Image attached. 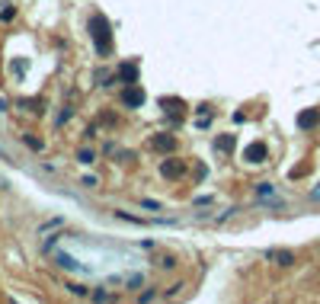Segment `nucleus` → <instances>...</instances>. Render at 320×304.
<instances>
[{
	"label": "nucleus",
	"instance_id": "obj_1",
	"mask_svg": "<svg viewBox=\"0 0 320 304\" xmlns=\"http://www.w3.org/2000/svg\"><path fill=\"white\" fill-rule=\"evenodd\" d=\"M90 36H93V45H96V54L106 58L112 52V29H109V19L103 13H96L90 19Z\"/></svg>",
	"mask_w": 320,
	"mask_h": 304
},
{
	"label": "nucleus",
	"instance_id": "obj_2",
	"mask_svg": "<svg viewBox=\"0 0 320 304\" xmlns=\"http://www.w3.org/2000/svg\"><path fill=\"white\" fill-rule=\"evenodd\" d=\"M141 103H144V90H141L138 84H128V87L122 90V106H125V109H138Z\"/></svg>",
	"mask_w": 320,
	"mask_h": 304
},
{
	"label": "nucleus",
	"instance_id": "obj_3",
	"mask_svg": "<svg viewBox=\"0 0 320 304\" xmlns=\"http://www.w3.org/2000/svg\"><path fill=\"white\" fill-rule=\"evenodd\" d=\"M266 144H263V141H253V144H247V151H244V160L247 163H263V160H266Z\"/></svg>",
	"mask_w": 320,
	"mask_h": 304
},
{
	"label": "nucleus",
	"instance_id": "obj_4",
	"mask_svg": "<svg viewBox=\"0 0 320 304\" xmlns=\"http://www.w3.org/2000/svg\"><path fill=\"white\" fill-rule=\"evenodd\" d=\"M160 173L167 176V179H179V176L186 173V163H183V160H163V167H160Z\"/></svg>",
	"mask_w": 320,
	"mask_h": 304
},
{
	"label": "nucleus",
	"instance_id": "obj_5",
	"mask_svg": "<svg viewBox=\"0 0 320 304\" xmlns=\"http://www.w3.org/2000/svg\"><path fill=\"white\" fill-rule=\"evenodd\" d=\"M151 147H154V151H160V154H170L176 147V138L173 135H154L151 138Z\"/></svg>",
	"mask_w": 320,
	"mask_h": 304
},
{
	"label": "nucleus",
	"instance_id": "obj_6",
	"mask_svg": "<svg viewBox=\"0 0 320 304\" xmlns=\"http://www.w3.org/2000/svg\"><path fill=\"white\" fill-rule=\"evenodd\" d=\"M266 256L272 259L275 266H291V263H295V253H291V250H269Z\"/></svg>",
	"mask_w": 320,
	"mask_h": 304
},
{
	"label": "nucleus",
	"instance_id": "obj_7",
	"mask_svg": "<svg viewBox=\"0 0 320 304\" xmlns=\"http://www.w3.org/2000/svg\"><path fill=\"white\" fill-rule=\"evenodd\" d=\"M317 122H320V112H317V109H307V112L298 115V125H301V128H314Z\"/></svg>",
	"mask_w": 320,
	"mask_h": 304
},
{
	"label": "nucleus",
	"instance_id": "obj_8",
	"mask_svg": "<svg viewBox=\"0 0 320 304\" xmlns=\"http://www.w3.org/2000/svg\"><path fill=\"white\" fill-rule=\"evenodd\" d=\"M214 147H218V151H224V154H228L231 147H234V135H221V138H218V141H214Z\"/></svg>",
	"mask_w": 320,
	"mask_h": 304
},
{
	"label": "nucleus",
	"instance_id": "obj_9",
	"mask_svg": "<svg viewBox=\"0 0 320 304\" xmlns=\"http://www.w3.org/2000/svg\"><path fill=\"white\" fill-rule=\"evenodd\" d=\"M160 106H167V112H183V99H160Z\"/></svg>",
	"mask_w": 320,
	"mask_h": 304
},
{
	"label": "nucleus",
	"instance_id": "obj_10",
	"mask_svg": "<svg viewBox=\"0 0 320 304\" xmlns=\"http://www.w3.org/2000/svg\"><path fill=\"white\" fill-rule=\"evenodd\" d=\"M119 77H125L128 84H135V77H138V68H135V64H125V68L119 71Z\"/></svg>",
	"mask_w": 320,
	"mask_h": 304
},
{
	"label": "nucleus",
	"instance_id": "obj_11",
	"mask_svg": "<svg viewBox=\"0 0 320 304\" xmlns=\"http://www.w3.org/2000/svg\"><path fill=\"white\" fill-rule=\"evenodd\" d=\"M26 144H29L32 151H42V141H38V138H32V135H26Z\"/></svg>",
	"mask_w": 320,
	"mask_h": 304
},
{
	"label": "nucleus",
	"instance_id": "obj_12",
	"mask_svg": "<svg viewBox=\"0 0 320 304\" xmlns=\"http://www.w3.org/2000/svg\"><path fill=\"white\" fill-rule=\"evenodd\" d=\"M80 160H84V163H93V151H80Z\"/></svg>",
	"mask_w": 320,
	"mask_h": 304
},
{
	"label": "nucleus",
	"instance_id": "obj_13",
	"mask_svg": "<svg viewBox=\"0 0 320 304\" xmlns=\"http://www.w3.org/2000/svg\"><path fill=\"white\" fill-rule=\"evenodd\" d=\"M314 198H320V189H314Z\"/></svg>",
	"mask_w": 320,
	"mask_h": 304
}]
</instances>
